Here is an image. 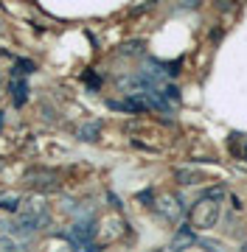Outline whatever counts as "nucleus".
I'll return each instance as SVG.
<instances>
[{"label":"nucleus","instance_id":"nucleus-1","mask_svg":"<svg viewBox=\"0 0 247 252\" xmlns=\"http://www.w3.org/2000/svg\"><path fill=\"white\" fill-rule=\"evenodd\" d=\"M222 199H225V190L222 188H213V190H208L202 199H197V205H194L191 213H188L194 230H211V227L219 221Z\"/></svg>","mask_w":247,"mask_h":252},{"label":"nucleus","instance_id":"nucleus-2","mask_svg":"<svg viewBox=\"0 0 247 252\" xmlns=\"http://www.w3.org/2000/svg\"><path fill=\"white\" fill-rule=\"evenodd\" d=\"M155 210L169 221V224H177V221L183 219V205H180V199L174 196V193H157L155 196Z\"/></svg>","mask_w":247,"mask_h":252},{"label":"nucleus","instance_id":"nucleus-3","mask_svg":"<svg viewBox=\"0 0 247 252\" xmlns=\"http://www.w3.org/2000/svg\"><path fill=\"white\" fill-rule=\"evenodd\" d=\"M26 93H28V87H26V81H23V79L11 81V98H14L17 107H20V104H26Z\"/></svg>","mask_w":247,"mask_h":252},{"label":"nucleus","instance_id":"nucleus-4","mask_svg":"<svg viewBox=\"0 0 247 252\" xmlns=\"http://www.w3.org/2000/svg\"><path fill=\"white\" fill-rule=\"evenodd\" d=\"M0 252H20L17 238H14V235H9V233H3V235H0Z\"/></svg>","mask_w":247,"mask_h":252},{"label":"nucleus","instance_id":"nucleus-5","mask_svg":"<svg viewBox=\"0 0 247 252\" xmlns=\"http://www.w3.org/2000/svg\"><path fill=\"white\" fill-rule=\"evenodd\" d=\"M79 135H82V140H96V135H99V124H87Z\"/></svg>","mask_w":247,"mask_h":252},{"label":"nucleus","instance_id":"nucleus-6","mask_svg":"<svg viewBox=\"0 0 247 252\" xmlns=\"http://www.w3.org/2000/svg\"><path fill=\"white\" fill-rule=\"evenodd\" d=\"M239 252H247V241H245V244H242V250H239Z\"/></svg>","mask_w":247,"mask_h":252},{"label":"nucleus","instance_id":"nucleus-7","mask_svg":"<svg viewBox=\"0 0 247 252\" xmlns=\"http://www.w3.org/2000/svg\"><path fill=\"white\" fill-rule=\"evenodd\" d=\"M160 252H177V250H174V247H169V250H160Z\"/></svg>","mask_w":247,"mask_h":252}]
</instances>
